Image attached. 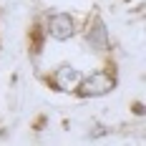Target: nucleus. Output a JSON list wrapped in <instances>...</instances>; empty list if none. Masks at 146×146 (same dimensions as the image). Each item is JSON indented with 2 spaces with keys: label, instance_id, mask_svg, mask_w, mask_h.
Returning <instances> with one entry per match:
<instances>
[{
  "label": "nucleus",
  "instance_id": "obj_4",
  "mask_svg": "<svg viewBox=\"0 0 146 146\" xmlns=\"http://www.w3.org/2000/svg\"><path fill=\"white\" fill-rule=\"evenodd\" d=\"M83 78V68L73 60H63V63H56L50 66V71L45 73V86L56 93H63V96H73L76 88Z\"/></svg>",
  "mask_w": 146,
  "mask_h": 146
},
{
  "label": "nucleus",
  "instance_id": "obj_6",
  "mask_svg": "<svg viewBox=\"0 0 146 146\" xmlns=\"http://www.w3.org/2000/svg\"><path fill=\"white\" fill-rule=\"evenodd\" d=\"M131 113L136 118H144V101H133L131 103Z\"/></svg>",
  "mask_w": 146,
  "mask_h": 146
},
{
  "label": "nucleus",
  "instance_id": "obj_8",
  "mask_svg": "<svg viewBox=\"0 0 146 146\" xmlns=\"http://www.w3.org/2000/svg\"><path fill=\"white\" fill-rule=\"evenodd\" d=\"M0 50H3V40H0Z\"/></svg>",
  "mask_w": 146,
  "mask_h": 146
},
{
  "label": "nucleus",
  "instance_id": "obj_5",
  "mask_svg": "<svg viewBox=\"0 0 146 146\" xmlns=\"http://www.w3.org/2000/svg\"><path fill=\"white\" fill-rule=\"evenodd\" d=\"M106 133H108V126H106V123H93L91 131H88V139H101Z\"/></svg>",
  "mask_w": 146,
  "mask_h": 146
},
{
  "label": "nucleus",
  "instance_id": "obj_3",
  "mask_svg": "<svg viewBox=\"0 0 146 146\" xmlns=\"http://www.w3.org/2000/svg\"><path fill=\"white\" fill-rule=\"evenodd\" d=\"M38 25L45 40L50 43H71L78 38L81 20L73 10H43L38 18Z\"/></svg>",
  "mask_w": 146,
  "mask_h": 146
},
{
  "label": "nucleus",
  "instance_id": "obj_1",
  "mask_svg": "<svg viewBox=\"0 0 146 146\" xmlns=\"http://www.w3.org/2000/svg\"><path fill=\"white\" fill-rule=\"evenodd\" d=\"M118 88V71L113 63H103L91 71H83V78L76 88V98L81 101H96V98H106Z\"/></svg>",
  "mask_w": 146,
  "mask_h": 146
},
{
  "label": "nucleus",
  "instance_id": "obj_7",
  "mask_svg": "<svg viewBox=\"0 0 146 146\" xmlns=\"http://www.w3.org/2000/svg\"><path fill=\"white\" fill-rule=\"evenodd\" d=\"M123 3H126V5H131V3H133V0H123Z\"/></svg>",
  "mask_w": 146,
  "mask_h": 146
},
{
  "label": "nucleus",
  "instance_id": "obj_2",
  "mask_svg": "<svg viewBox=\"0 0 146 146\" xmlns=\"http://www.w3.org/2000/svg\"><path fill=\"white\" fill-rule=\"evenodd\" d=\"M78 38L83 40L86 50L91 56H101V58H108L113 53V35H111V28L106 23L98 10H91V13L81 20V30H78Z\"/></svg>",
  "mask_w": 146,
  "mask_h": 146
}]
</instances>
